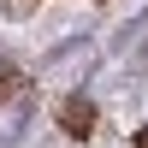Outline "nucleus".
Instances as JSON below:
<instances>
[{
  "instance_id": "3",
  "label": "nucleus",
  "mask_w": 148,
  "mask_h": 148,
  "mask_svg": "<svg viewBox=\"0 0 148 148\" xmlns=\"http://www.w3.org/2000/svg\"><path fill=\"white\" fill-rule=\"evenodd\" d=\"M136 148H148V130H136Z\"/></svg>"
},
{
  "instance_id": "1",
  "label": "nucleus",
  "mask_w": 148,
  "mask_h": 148,
  "mask_svg": "<svg viewBox=\"0 0 148 148\" xmlns=\"http://www.w3.org/2000/svg\"><path fill=\"white\" fill-rule=\"evenodd\" d=\"M59 125H65L71 136H89V130H95V101H89V95H71V101L59 107Z\"/></svg>"
},
{
  "instance_id": "2",
  "label": "nucleus",
  "mask_w": 148,
  "mask_h": 148,
  "mask_svg": "<svg viewBox=\"0 0 148 148\" xmlns=\"http://www.w3.org/2000/svg\"><path fill=\"white\" fill-rule=\"evenodd\" d=\"M12 89H18V71H12V65H0V95H12Z\"/></svg>"
}]
</instances>
